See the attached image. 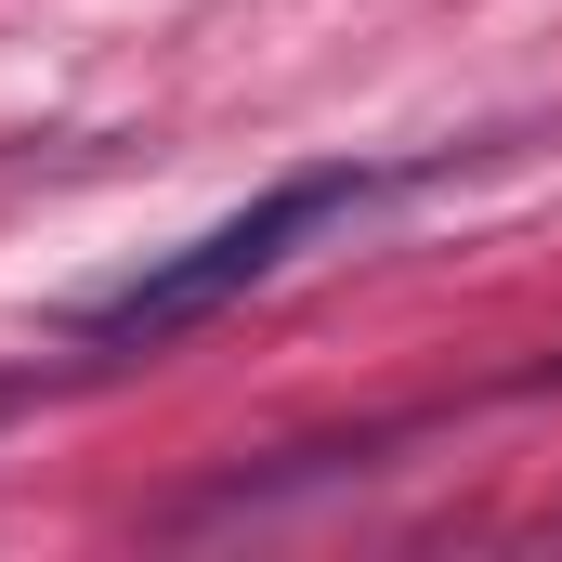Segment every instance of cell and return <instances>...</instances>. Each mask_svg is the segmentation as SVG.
Instances as JSON below:
<instances>
[{
  "label": "cell",
  "mask_w": 562,
  "mask_h": 562,
  "mask_svg": "<svg viewBox=\"0 0 562 562\" xmlns=\"http://www.w3.org/2000/svg\"><path fill=\"white\" fill-rule=\"evenodd\" d=\"M367 183H380V170H288L276 196H249V210H236V223H210L196 249L144 262L119 301H92V314H79V340H92V353H132V340H183V327H210L223 301H249V288L276 276L288 249H314L340 210H367Z\"/></svg>",
  "instance_id": "1"
},
{
  "label": "cell",
  "mask_w": 562,
  "mask_h": 562,
  "mask_svg": "<svg viewBox=\"0 0 562 562\" xmlns=\"http://www.w3.org/2000/svg\"><path fill=\"white\" fill-rule=\"evenodd\" d=\"M0 406H13V393H0Z\"/></svg>",
  "instance_id": "2"
}]
</instances>
